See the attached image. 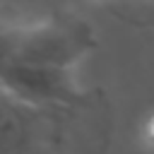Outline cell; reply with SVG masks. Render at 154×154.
Segmentation results:
<instances>
[{"instance_id": "6da1fadb", "label": "cell", "mask_w": 154, "mask_h": 154, "mask_svg": "<svg viewBox=\"0 0 154 154\" xmlns=\"http://www.w3.org/2000/svg\"><path fill=\"white\" fill-rule=\"evenodd\" d=\"M94 48L91 26L75 14H55L43 22L22 24L10 60L41 63L72 70Z\"/></svg>"}, {"instance_id": "7a4b0ae2", "label": "cell", "mask_w": 154, "mask_h": 154, "mask_svg": "<svg viewBox=\"0 0 154 154\" xmlns=\"http://www.w3.org/2000/svg\"><path fill=\"white\" fill-rule=\"evenodd\" d=\"M0 84L19 101L34 108L67 106L79 99L72 70L26 60H7L0 65Z\"/></svg>"}, {"instance_id": "3957f363", "label": "cell", "mask_w": 154, "mask_h": 154, "mask_svg": "<svg viewBox=\"0 0 154 154\" xmlns=\"http://www.w3.org/2000/svg\"><path fill=\"white\" fill-rule=\"evenodd\" d=\"M34 106L19 101L0 84V154H19L26 140V116Z\"/></svg>"}, {"instance_id": "277c9868", "label": "cell", "mask_w": 154, "mask_h": 154, "mask_svg": "<svg viewBox=\"0 0 154 154\" xmlns=\"http://www.w3.org/2000/svg\"><path fill=\"white\" fill-rule=\"evenodd\" d=\"M19 29H22V24H17V22H10V19H2V17H0V65H5V63L12 58L14 46H17Z\"/></svg>"}, {"instance_id": "5b68a950", "label": "cell", "mask_w": 154, "mask_h": 154, "mask_svg": "<svg viewBox=\"0 0 154 154\" xmlns=\"http://www.w3.org/2000/svg\"><path fill=\"white\" fill-rule=\"evenodd\" d=\"M120 2H132V5H140V7H154V0H120Z\"/></svg>"}, {"instance_id": "8992f818", "label": "cell", "mask_w": 154, "mask_h": 154, "mask_svg": "<svg viewBox=\"0 0 154 154\" xmlns=\"http://www.w3.org/2000/svg\"><path fill=\"white\" fill-rule=\"evenodd\" d=\"M147 135H149V137H152V140H154V120H152V123H149V125H147Z\"/></svg>"}]
</instances>
